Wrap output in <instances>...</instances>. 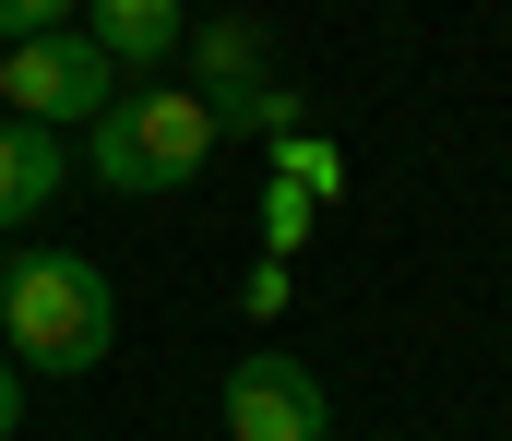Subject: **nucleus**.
<instances>
[{"mask_svg": "<svg viewBox=\"0 0 512 441\" xmlns=\"http://www.w3.org/2000/svg\"><path fill=\"white\" fill-rule=\"evenodd\" d=\"M215 441H334V394H322V370L310 358H286V346H251L239 370H227V394H215Z\"/></svg>", "mask_w": 512, "mask_h": 441, "instance_id": "obj_4", "label": "nucleus"}, {"mask_svg": "<svg viewBox=\"0 0 512 441\" xmlns=\"http://www.w3.org/2000/svg\"><path fill=\"white\" fill-rule=\"evenodd\" d=\"M262 251H274V263H298V251H310V227H322V203H298V191H286V179H262Z\"/></svg>", "mask_w": 512, "mask_h": 441, "instance_id": "obj_10", "label": "nucleus"}, {"mask_svg": "<svg viewBox=\"0 0 512 441\" xmlns=\"http://www.w3.org/2000/svg\"><path fill=\"white\" fill-rule=\"evenodd\" d=\"M274 179H286L298 203H346V155L322 144V132H286V144H274Z\"/></svg>", "mask_w": 512, "mask_h": 441, "instance_id": "obj_9", "label": "nucleus"}, {"mask_svg": "<svg viewBox=\"0 0 512 441\" xmlns=\"http://www.w3.org/2000/svg\"><path fill=\"white\" fill-rule=\"evenodd\" d=\"M215 108L191 96V84H120L108 96V120L84 132V167H96V191H131V203H155V191H191L203 167H215Z\"/></svg>", "mask_w": 512, "mask_h": 441, "instance_id": "obj_2", "label": "nucleus"}, {"mask_svg": "<svg viewBox=\"0 0 512 441\" xmlns=\"http://www.w3.org/2000/svg\"><path fill=\"white\" fill-rule=\"evenodd\" d=\"M108 96H120V72H108V48L84 36V24H60V36H24V48H0V120H36V132H96L108 120Z\"/></svg>", "mask_w": 512, "mask_h": 441, "instance_id": "obj_3", "label": "nucleus"}, {"mask_svg": "<svg viewBox=\"0 0 512 441\" xmlns=\"http://www.w3.org/2000/svg\"><path fill=\"white\" fill-rule=\"evenodd\" d=\"M179 60H191V96H203V108H215V96H251V84H274V36H262L251 12L191 24V36H179Z\"/></svg>", "mask_w": 512, "mask_h": 441, "instance_id": "obj_6", "label": "nucleus"}, {"mask_svg": "<svg viewBox=\"0 0 512 441\" xmlns=\"http://www.w3.org/2000/svg\"><path fill=\"white\" fill-rule=\"evenodd\" d=\"M382 441H393V430H382Z\"/></svg>", "mask_w": 512, "mask_h": 441, "instance_id": "obj_14", "label": "nucleus"}, {"mask_svg": "<svg viewBox=\"0 0 512 441\" xmlns=\"http://www.w3.org/2000/svg\"><path fill=\"white\" fill-rule=\"evenodd\" d=\"M215 132H251L274 155L286 132H310V108H298V84H251V96H215Z\"/></svg>", "mask_w": 512, "mask_h": 441, "instance_id": "obj_8", "label": "nucleus"}, {"mask_svg": "<svg viewBox=\"0 0 512 441\" xmlns=\"http://www.w3.org/2000/svg\"><path fill=\"white\" fill-rule=\"evenodd\" d=\"M84 0H0V48H24V36H60Z\"/></svg>", "mask_w": 512, "mask_h": 441, "instance_id": "obj_11", "label": "nucleus"}, {"mask_svg": "<svg viewBox=\"0 0 512 441\" xmlns=\"http://www.w3.org/2000/svg\"><path fill=\"white\" fill-rule=\"evenodd\" d=\"M72 24L108 48V72L131 84V72H167V60H179V36H191V0H84Z\"/></svg>", "mask_w": 512, "mask_h": 441, "instance_id": "obj_5", "label": "nucleus"}, {"mask_svg": "<svg viewBox=\"0 0 512 441\" xmlns=\"http://www.w3.org/2000/svg\"><path fill=\"white\" fill-rule=\"evenodd\" d=\"M108 346H120V287L96 275V251H72V239H24V251L0 263V358H12V370L84 382Z\"/></svg>", "mask_w": 512, "mask_h": 441, "instance_id": "obj_1", "label": "nucleus"}, {"mask_svg": "<svg viewBox=\"0 0 512 441\" xmlns=\"http://www.w3.org/2000/svg\"><path fill=\"white\" fill-rule=\"evenodd\" d=\"M24 430V370H12V358H0V441Z\"/></svg>", "mask_w": 512, "mask_h": 441, "instance_id": "obj_13", "label": "nucleus"}, {"mask_svg": "<svg viewBox=\"0 0 512 441\" xmlns=\"http://www.w3.org/2000/svg\"><path fill=\"white\" fill-rule=\"evenodd\" d=\"M60 191H72V144L36 120H0V227H36Z\"/></svg>", "mask_w": 512, "mask_h": 441, "instance_id": "obj_7", "label": "nucleus"}, {"mask_svg": "<svg viewBox=\"0 0 512 441\" xmlns=\"http://www.w3.org/2000/svg\"><path fill=\"white\" fill-rule=\"evenodd\" d=\"M239 310H251V322H274V310H286V263H262L251 287H239Z\"/></svg>", "mask_w": 512, "mask_h": 441, "instance_id": "obj_12", "label": "nucleus"}]
</instances>
